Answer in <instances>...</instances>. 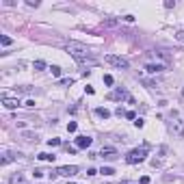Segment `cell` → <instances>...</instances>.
<instances>
[{
  "label": "cell",
  "instance_id": "obj_23",
  "mask_svg": "<svg viewBox=\"0 0 184 184\" xmlns=\"http://www.w3.org/2000/svg\"><path fill=\"white\" fill-rule=\"evenodd\" d=\"M24 139H26V141H37V134H33V132H24Z\"/></svg>",
  "mask_w": 184,
  "mask_h": 184
},
{
  "label": "cell",
  "instance_id": "obj_25",
  "mask_svg": "<svg viewBox=\"0 0 184 184\" xmlns=\"http://www.w3.org/2000/svg\"><path fill=\"white\" fill-rule=\"evenodd\" d=\"M156 56H158V59H163V61H171V56H169L167 52H156Z\"/></svg>",
  "mask_w": 184,
  "mask_h": 184
},
{
  "label": "cell",
  "instance_id": "obj_33",
  "mask_svg": "<svg viewBox=\"0 0 184 184\" xmlns=\"http://www.w3.org/2000/svg\"><path fill=\"white\" fill-rule=\"evenodd\" d=\"M139 182H141V184H150V178H147V175H143V178H141Z\"/></svg>",
  "mask_w": 184,
  "mask_h": 184
},
{
  "label": "cell",
  "instance_id": "obj_26",
  "mask_svg": "<svg viewBox=\"0 0 184 184\" xmlns=\"http://www.w3.org/2000/svg\"><path fill=\"white\" fill-rule=\"evenodd\" d=\"M175 39H178L180 43H184V31H175Z\"/></svg>",
  "mask_w": 184,
  "mask_h": 184
},
{
  "label": "cell",
  "instance_id": "obj_34",
  "mask_svg": "<svg viewBox=\"0 0 184 184\" xmlns=\"http://www.w3.org/2000/svg\"><path fill=\"white\" fill-rule=\"evenodd\" d=\"M119 184H136V182H132V180H121Z\"/></svg>",
  "mask_w": 184,
  "mask_h": 184
},
{
  "label": "cell",
  "instance_id": "obj_4",
  "mask_svg": "<svg viewBox=\"0 0 184 184\" xmlns=\"http://www.w3.org/2000/svg\"><path fill=\"white\" fill-rule=\"evenodd\" d=\"M106 63H108V65H113V67H117V70H128V67H130L128 59L117 56V54H106Z\"/></svg>",
  "mask_w": 184,
  "mask_h": 184
},
{
  "label": "cell",
  "instance_id": "obj_30",
  "mask_svg": "<svg viewBox=\"0 0 184 184\" xmlns=\"http://www.w3.org/2000/svg\"><path fill=\"white\" fill-rule=\"evenodd\" d=\"M104 85H113V76H110V74L104 76Z\"/></svg>",
  "mask_w": 184,
  "mask_h": 184
},
{
  "label": "cell",
  "instance_id": "obj_35",
  "mask_svg": "<svg viewBox=\"0 0 184 184\" xmlns=\"http://www.w3.org/2000/svg\"><path fill=\"white\" fill-rule=\"evenodd\" d=\"M182 96H184V89H182Z\"/></svg>",
  "mask_w": 184,
  "mask_h": 184
},
{
  "label": "cell",
  "instance_id": "obj_6",
  "mask_svg": "<svg viewBox=\"0 0 184 184\" xmlns=\"http://www.w3.org/2000/svg\"><path fill=\"white\" fill-rule=\"evenodd\" d=\"M54 173H56V175H65V178H72V175L78 173V167H76V165H63V167H56Z\"/></svg>",
  "mask_w": 184,
  "mask_h": 184
},
{
  "label": "cell",
  "instance_id": "obj_9",
  "mask_svg": "<svg viewBox=\"0 0 184 184\" xmlns=\"http://www.w3.org/2000/svg\"><path fill=\"white\" fill-rule=\"evenodd\" d=\"M15 158H22V154L20 152H2V160H0V165H9L11 160H15Z\"/></svg>",
  "mask_w": 184,
  "mask_h": 184
},
{
  "label": "cell",
  "instance_id": "obj_8",
  "mask_svg": "<svg viewBox=\"0 0 184 184\" xmlns=\"http://www.w3.org/2000/svg\"><path fill=\"white\" fill-rule=\"evenodd\" d=\"M98 156H102L104 160H115V158H117L119 154H117V150H115V147H102Z\"/></svg>",
  "mask_w": 184,
  "mask_h": 184
},
{
  "label": "cell",
  "instance_id": "obj_18",
  "mask_svg": "<svg viewBox=\"0 0 184 184\" xmlns=\"http://www.w3.org/2000/svg\"><path fill=\"white\" fill-rule=\"evenodd\" d=\"M100 173H102V175H113V173H115V169H113V167H102V171H100Z\"/></svg>",
  "mask_w": 184,
  "mask_h": 184
},
{
  "label": "cell",
  "instance_id": "obj_11",
  "mask_svg": "<svg viewBox=\"0 0 184 184\" xmlns=\"http://www.w3.org/2000/svg\"><path fill=\"white\" fill-rule=\"evenodd\" d=\"M145 72H147V74H158V72H165V65H163V63H147V65H145Z\"/></svg>",
  "mask_w": 184,
  "mask_h": 184
},
{
  "label": "cell",
  "instance_id": "obj_28",
  "mask_svg": "<svg viewBox=\"0 0 184 184\" xmlns=\"http://www.w3.org/2000/svg\"><path fill=\"white\" fill-rule=\"evenodd\" d=\"M134 126H136V128H143V126H145V121H143L141 117H136V119H134Z\"/></svg>",
  "mask_w": 184,
  "mask_h": 184
},
{
  "label": "cell",
  "instance_id": "obj_5",
  "mask_svg": "<svg viewBox=\"0 0 184 184\" xmlns=\"http://www.w3.org/2000/svg\"><path fill=\"white\" fill-rule=\"evenodd\" d=\"M108 100H119V102H121V100H128L130 104H134V98L128 93L126 89H121V87H119V89H115L113 93H108Z\"/></svg>",
  "mask_w": 184,
  "mask_h": 184
},
{
  "label": "cell",
  "instance_id": "obj_31",
  "mask_svg": "<svg viewBox=\"0 0 184 184\" xmlns=\"http://www.w3.org/2000/svg\"><path fill=\"white\" fill-rule=\"evenodd\" d=\"M165 7H167V9H173V7H175V2H173V0H167Z\"/></svg>",
  "mask_w": 184,
  "mask_h": 184
},
{
  "label": "cell",
  "instance_id": "obj_16",
  "mask_svg": "<svg viewBox=\"0 0 184 184\" xmlns=\"http://www.w3.org/2000/svg\"><path fill=\"white\" fill-rule=\"evenodd\" d=\"M141 82H143L145 87H150V89H152V87H158V85H156V80H150V78H141Z\"/></svg>",
  "mask_w": 184,
  "mask_h": 184
},
{
  "label": "cell",
  "instance_id": "obj_17",
  "mask_svg": "<svg viewBox=\"0 0 184 184\" xmlns=\"http://www.w3.org/2000/svg\"><path fill=\"white\" fill-rule=\"evenodd\" d=\"M48 145L50 147H59L61 145V139H56V136H54V139H48Z\"/></svg>",
  "mask_w": 184,
  "mask_h": 184
},
{
  "label": "cell",
  "instance_id": "obj_13",
  "mask_svg": "<svg viewBox=\"0 0 184 184\" xmlns=\"http://www.w3.org/2000/svg\"><path fill=\"white\" fill-rule=\"evenodd\" d=\"M37 158H39V160H48V163H54V158H56V156H54V154H48V152H41Z\"/></svg>",
  "mask_w": 184,
  "mask_h": 184
},
{
  "label": "cell",
  "instance_id": "obj_15",
  "mask_svg": "<svg viewBox=\"0 0 184 184\" xmlns=\"http://www.w3.org/2000/svg\"><path fill=\"white\" fill-rule=\"evenodd\" d=\"M22 182H24V175L22 173H15V175L9 178V184H22Z\"/></svg>",
  "mask_w": 184,
  "mask_h": 184
},
{
  "label": "cell",
  "instance_id": "obj_19",
  "mask_svg": "<svg viewBox=\"0 0 184 184\" xmlns=\"http://www.w3.org/2000/svg\"><path fill=\"white\" fill-rule=\"evenodd\" d=\"M50 72H52V76H56V78H59V76H61V67H59V65H52V67H50Z\"/></svg>",
  "mask_w": 184,
  "mask_h": 184
},
{
  "label": "cell",
  "instance_id": "obj_14",
  "mask_svg": "<svg viewBox=\"0 0 184 184\" xmlns=\"http://www.w3.org/2000/svg\"><path fill=\"white\" fill-rule=\"evenodd\" d=\"M96 115H98V117H102V119H108V117H110V110H108V108H96Z\"/></svg>",
  "mask_w": 184,
  "mask_h": 184
},
{
  "label": "cell",
  "instance_id": "obj_22",
  "mask_svg": "<svg viewBox=\"0 0 184 184\" xmlns=\"http://www.w3.org/2000/svg\"><path fill=\"white\" fill-rule=\"evenodd\" d=\"M78 130V124L76 121H70V124H67V132H76Z\"/></svg>",
  "mask_w": 184,
  "mask_h": 184
},
{
  "label": "cell",
  "instance_id": "obj_10",
  "mask_svg": "<svg viewBox=\"0 0 184 184\" xmlns=\"http://www.w3.org/2000/svg\"><path fill=\"white\" fill-rule=\"evenodd\" d=\"M2 106H5V108H9V110H13V108H17V106H20V100L9 98V96H2Z\"/></svg>",
  "mask_w": 184,
  "mask_h": 184
},
{
  "label": "cell",
  "instance_id": "obj_12",
  "mask_svg": "<svg viewBox=\"0 0 184 184\" xmlns=\"http://www.w3.org/2000/svg\"><path fill=\"white\" fill-rule=\"evenodd\" d=\"M117 24H119V20H115V17H106L102 22V26H106V28H113V26H117Z\"/></svg>",
  "mask_w": 184,
  "mask_h": 184
},
{
  "label": "cell",
  "instance_id": "obj_2",
  "mask_svg": "<svg viewBox=\"0 0 184 184\" xmlns=\"http://www.w3.org/2000/svg\"><path fill=\"white\" fill-rule=\"evenodd\" d=\"M145 158H147V145L130 150V152L126 154V163H128V165H136V163H143Z\"/></svg>",
  "mask_w": 184,
  "mask_h": 184
},
{
  "label": "cell",
  "instance_id": "obj_32",
  "mask_svg": "<svg viewBox=\"0 0 184 184\" xmlns=\"http://www.w3.org/2000/svg\"><path fill=\"white\" fill-rule=\"evenodd\" d=\"M24 106H28V108H33V106H35V100H26V104H24Z\"/></svg>",
  "mask_w": 184,
  "mask_h": 184
},
{
  "label": "cell",
  "instance_id": "obj_21",
  "mask_svg": "<svg viewBox=\"0 0 184 184\" xmlns=\"http://www.w3.org/2000/svg\"><path fill=\"white\" fill-rule=\"evenodd\" d=\"M74 85V78H63L61 80V87H72Z\"/></svg>",
  "mask_w": 184,
  "mask_h": 184
},
{
  "label": "cell",
  "instance_id": "obj_20",
  "mask_svg": "<svg viewBox=\"0 0 184 184\" xmlns=\"http://www.w3.org/2000/svg\"><path fill=\"white\" fill-rule=\"evenodd\" d=\"M0 43H2V45H11V37H7V35H0Z\"/></svg>",
  "mask_w": 184,
  "mask_h": 184
},
{
  "label": "cell",
  "instance_id": "obj_24",
  "mask_svg": "<svg viewBox=\"0 0 184 184\" xmlns=\"http://www.w3.org/2000/svg\"><path fill=\"white\" fill-rule=\"evenodd\" d=\"M33 67L39 72V70H43V67H45V63H43V61H35V63H33Z\"/></svg>",
  "mask_w": 184,
  "mask_h": 184
},
{
  "label": "cell",
  "instance_id": "obj_7",
  "mask_svg": "<svg viewBox=\"0 0 184 184\" xmlns=\"http://www.w3.org/2000/svg\"><path fill=\"white\" fill-rule=\"evenodd\" d=\"M91 143H93V139L87 136V134L76 136V147H78V150H87V147H91Z\"/></svg>",
  "mask_w": 184,
  "mask_h": 184
},
{
  "label": "cell",
  "instance_id": "obj_29",
  "mask_svg": "<svg viewBox=\"0 0 184 184\" xmlns=\"http://www.w3.org/2000/svg\"><path fill=\"white\" fill-rule=\"evenodd\" d=\"M115 115H117V117H126V110H124V108H121V106H119V108H117V110H115Z\"/></svg>",
  "mask_w": 184,
  "mask_h": 184
},
{
  "label": "cell",
  "instance_id": "obj_36",
  "mask_svg": "<svg viewBox=\"0 0 184 184\" xmlns=\"http://www.w3.org/2000/svg\"><path fill=\"white\" fill-rule=\"evenodd\" d=\"M70 184H74V182H70Z\"/></svg>",
  "mask_w": 184,
  "mask_h": 184
},
{
  "label": "cell",
  "instance_id": "obj_3",
  "mask_svg": "<svg viewBox=\"0 0 184 184\" xmlns=\"http://www.w3.org/2000/svg\"><path fill=\"white\" fill-rule=\"evenodd\" d=\"M169 130L178 136V139H184V121L180 119V115L175 110L169 115Z\"/></svg>",
  "mask_w": 184,
  "mask_h": 184
},
{
  "label": "cell",
  "instance_id": "obj_1",
  "mask_svg": "<svg viewBox=\"0 0 184 184\" xmlns=\"http://www.w3.org/2000/svg\"><path fill=\"white\" fill-rule=\"evenodd\" d=\"M67 52H70L80 65H96L98 61L93 59V52H91L85 43H78V41H70L67 43Z\"/></svg>",
  "mask_w": 184,
  "mask_h": 184
},
{
  "label": "cell",
  "instance_id": "obj_27",
  "mask_svg": "<svg viewBox=\"0 0 184 184\" xmlns=\"http://www.w3.org/2000/svg\"><path fill=\"white\" fill-rule=\"evenodd\" d=\"M126 119H132V121H134V119H136V113H134V110H126Z\"/></svg>",
  "mask_w": 184,
  "mask_h": 184
}]
</instances>
